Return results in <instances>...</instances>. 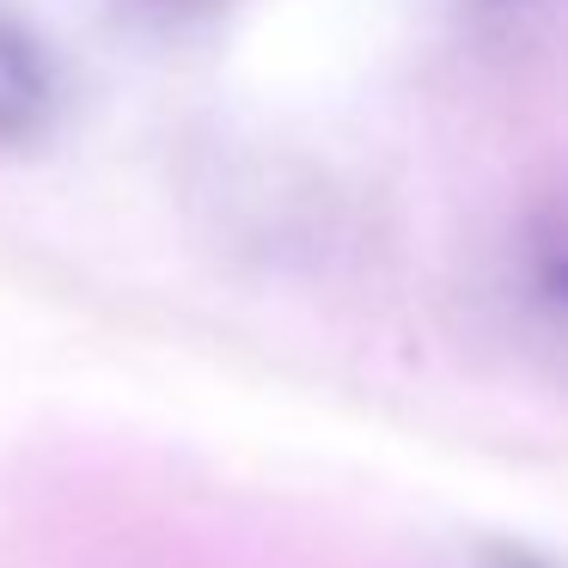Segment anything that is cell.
I'll use <instances>...</instances> for the list:
<instances>
[{
  "label": "cell",
  "instance_id": "277c9868",
  "mask_svg": "<svg viewBox=\"0 0 568 568\" xmlns=\"http://www.w3.org/2000/svg\"><path fill=\"white\" fill-rule=\"evenodd\" d=\"M165 7H196V0H165Z\"/></svg>",
  "mask_w": 568,
  "mask_h": 568
},
{
  "label": "cell",
  "instance_id": "6da1fadb",
  "mask_svg": "<svg viewBox=\"0 0 568 568\" xmlns=\"http://www.w3.org/2000/svg\"><path fill=\"white\" fill-rule=\"evenodd\" d=\"M489 300L531 361L568 373V172L507 209L489 251Z\"/></svg>",
  "mask_w": 568,
  "mask_h": 568
},
{
  "label": "cell",
  "instance_id": "7a4b0ae2",
  "mask_svg": "<svg viewBox=\"0 0 568 568\" xmlns=\"http://www.w3.org/2000/svg\"><path fill=\"white\" fill-rule=\"evenodd\" d=\"M62 111L55 62L19 19L0 13V148H31Z\"/></svg>",
  "mask_w": 568,
  "mask_h": 568
},
{
  "label": "cell",
  "instance_id": "3957f363",
  "mask_svg": "<svg viewBox=\"0 0 568 568\" xmlns=\"http://www.w3.org/2000/svg\"><path fill=\"white\" fill-rule=\"evenodd\" d=\"M495 568H544V562H531V556H495Z\"/></svg>",
  "mask_w": 568,
  "mask_h": 568
}]
</instances>
